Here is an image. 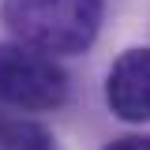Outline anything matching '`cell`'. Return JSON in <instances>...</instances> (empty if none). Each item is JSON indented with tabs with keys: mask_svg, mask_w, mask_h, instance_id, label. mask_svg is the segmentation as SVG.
Masks as SVG:
<instances>
[{
	"mask_svg": "<svg viewBox=\"0 0 150 150\" xmlns=\"http://www.w3.org/2000/svg\"><path fill=\"white\" fill-rule=\"evenodd\" d=\"M0 150H56V139L38 120L0 116Z\"/></svg>",
	"mask_w": 150,
	"mask_h": 150,
	"instance_id": "4",
	"label": "cell"
},
{
	"mask_svg": "<svg viewBox=\"0 0 150 150\" xmlns=\"http://www.w3.org/2000/svg\"><path fill=\"white\" fill-rule=\"evenodd\" d=\"M0 19L15 41L49 56H71L94 45L101 30V0H4Z\"/></svg>",
	"mask_w": 150,
	"mask_h": 150,
	"instance_id": "1",
	"label": "cell"
},
{
	"mask_svg": "<svg viewBox=\"0 0 150 150\" xmlns=\"http://www.w3.org/2000/svg\"><path fill=\"white\" fill-rule=\"evenodd\" d=\"M105 150H150V139L146 135H124V139H112Z\"/></svg>",
	"mask_w": 150,
	"mask_h": 150,
	"instance_id": "5",
	"label": "cell"
},
{
	"mask_svg": "<svg viewBox=\"0 0 150 150\" xmlns=\"http://www.w3.org/2000/svg\"><path fill=\"white\" fill-rule=\"evenodd\" d=\"M68 75L49 53L23 41H0V101L23 112H45L64 105Z\"/></svg>",
	"mask_w": 150,
	"mask_h": 150,
	"instance_id": "2",
	"label": "cell"
},
{
	"mask_svg": "<svg viewBox=\"0 0 150 150\" xmlns=\"http://www.w3.org/2000/svg\"><path fill=\"white\" fill-rule=\"evenodd\" d=\"M105 101L124 124L150 120V49H124L105 79Z\"/></svg>",
	"mask_w": 150,
	"mask_h": 150,
	"instance_id": "3",
	"label": "cell"
}]
</instances>
